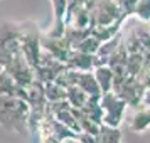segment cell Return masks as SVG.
I'll list each match as a JSON object with an SVG mask.
<instances>
[{
    "instance_id": "6da1fadb",
    "label": "cell",
    "mask_w": 150,
    "mask_h": 143,
    "mask_svg": "<svg viewBox=\"0 0 150 143\" xmlns=\"http://www.w3.org/2000/svg\"><path fill=\"white\" fill-rule=\"evenodd\" d=\"M30 106L24 98L0 93V126L17 135L29 136L27 118Z\"/></svg>"
},
{
    "instance_id": "7a4b0ae2",
    "label": "cell",
    "mask_w": 150,
    "mask_h": 143,
    "mask_svg": "<svg viewBox=\"0 0 150 143\" xmlns=\"http://www.w3.org/2000/svg\"><path fill=\"white\" fill-rule=\"evenodd\" d=\"M19 54H22L19 22H2L0 24V64L5 68Z\"/></svg>"
},
{
    "instance_id": "3957f363",
    "label": "cell",
    "mask_w": 150,
    "mask_h": 143,
    "mask_svg": "<svg viewBox=\"0 0 150 143\" xmlns=\"http://www.w3.org/2000/svg\"><path fill=\"white\" fill-rule=\"evenodd\" d=\"M19 27H21L22 52L25 56V59L29 61V64L32 68H35L37 62H39V57H41V52H42V46H41L42 34L34 20L19 22Z\"/></svg>"
},
{
    "instance_id": "277c9868",
    "label": "cell",
    "mask_w": 150,
    "mask_h": 143,
    "mask_svg": "<svg viewBox=\"0 0 150 143\" xmlns=\"http://www.w3.org/2000/svg\"><path fill=\"white\" fill-rule=\"evenodd\" d=\"M86 5L91 15V27L93 25H110L115 22H125L128 19L122 14L115 0H88Z\"/></svg>"
},
{
    "instance_id": "5b68a950",
    "label": "cell",
    "mask_w": 150,
    "mask_h": 143,
    "mask_svg": "<svg viewBox=\"0 0 150 143\" xmlns=\"http://www.w3.org/2000/svg\"><path fill=\"white\" fill-rule=\"evenodd\" d=\"M100 103H101V108H103L101 125L111 126V128H120V125L125 120L128 104L123 101L115 91L103 93L100 96Z\"/></svg>"
},
{
    "instance_id": "8992f818",
    "label": "cell",
    "mask_w": 150,
    "mask_h": 143,
    "mask_svg": "<svg viewBox=\"0 0 150 143\" xmlns=\"http://www.w3.org/2000/svg\"><path fill=\"white\" fill-rule=\"evenodd\" d=\"M113 91H115L116 94L120 96L128 106H133V108H135L138 104H142V96H143L145 88H143L142 82L138 81L137 76H127Z\"/></svg>"
},
{
    "instance_id": "52a82bcc",
    "label": "cell",
    "mask_w": 150,
    "mask_h": 143,
    "mask_svg": "<svg viewBox=\"0 0 150 143\" xmlns=\"http://www.w3.org/2000/svg\"><path fill=\"white\" fill-rule=\"evenodd\" d=\"M64 66H66L64 62L57 61L56 57H52L51 54H47L46 51H42L41 57H39V62H37V66L34 68L35 79L41 81L42 84L54 81L56 77H57V74L64 69Z\"/></svg>"
},
{
    "instance_id": "ba28073f",
    "label": "cell",
    "mask_w": 150,
    "mask_h": 143,
    "mask_svg": "<svg viewBox=\"0 0 150 143\" xmlns=\"http://www.w3.org/2000/svg\"><path fill=\"white\" fill-rule=\"evenodd\" d=\"M52 10V22L42 34L49 37H62L66 29V15H68V0H49Z\"/></svg>"
},
{
    "instance_id": "9c48e42d",
    "label": "cell",
    "mask_w": 150,
    "mask_h": 143,
    "mask_svg": "<svg viewBox=\"0 0 150 143\" xmlns=\"http://www.w3.org/2000/svg\"><path fill=\"white\" fill-rule=\"evenodd\" d=\"M41 46H42V51H46L47 54H51L52 57H56L57 61L64 62V64L68 62L69 56L73 52V47L64 39V35L62 37H49V35L42 34Z\"/></svg>"
},
{
    "instance_id": "30bf717a",
    "label": "cell",
    "mask_w": 150,
    "mask_h": 143,
    "mask_svg": "<svg viewBox=\"0 0 150 143\" xmlns=\"http://www.w3.org/2000/svg\"><path fill=\"white\" fill-rule=\"evenodd\" d=\"M128 128L137 133L142 135L147 130H150V108L145 104H138L135 106V111L132 113L128 120Z\"/></svg>"
},
{
    "instance_id": "8fae6325",
    "label": "cell",
    "mask_w": 150,
    "mask_h": 143,
    "mask_svg": "<svg viewBox=\"0 0 150 143\" xmlns=\"http://www.w3.org/2000/svg\"><path fill=\"white\" fill-rule=\"evenodd\" d=\"M66 66L76 69L79 73H83V71H93L95 69V54H88V52L73 49V52L69 56Z\"/></svg>"
},
{
    "instance_id": "7c38bea8",
    "label": "cell",
    "mask_w": 150,
    "mask_h": 143,
    "mask_svg": "<svg viewBox=\"0 0 150 143\" xmlns=\"http://www.w3.org/2000/svg\"><path fill=\"white\" fill-rule=\"evenodd\" d=\"M0 93H2V94H12V96L24 98L25 88L21 86L19 82L15 81L14 76L10 74L7 69H4V71L0 73Z\"/></svg>"
},
{
    "instance_id": "4fadbf2b",
    "label": "cell",
    "mask_w": 150,
    "mask_h": 143,
    "mask_svg": "<svg viewBox=\"0 0 150 143\" xmlns=\"http://www.w3.org/2000/svg\"><path fill=\"white\" fill-rule=\"evenodd\" d=\"M66 25H73L78 29H89L91 27V15H89L88 5H81V7L71 10L66 17Z\"/></svg>"
},
{
    "instance_id": "5bb4252c",
    "label": "cell",
    "mask_w": 150,
    "mask_h": 143,
    "mask_svg": "<svg viewBox=\"0 0 150 143\" xmlns=\"http://www.w3.org/2000/svg\"><path fill=\"white\" fill-rule=\"evenodd\" d=\"M93 74H95L96 81L101 88V93H108V91H113V79H115V73L113 69L110 68L108 64L105 66H96L93 69Z\"/></svg>"
},
{
    "instance_id": "9a60e30c",
    "label": "cell",
    "mask_w": 150,
    "mask_h": 143,
    "mask_svg": "<svg viewBox=\"0 0 150 143\" xmlns=\"http://www.w3.org/2000/svg\"><path fill=\"white\" fill-rule=\"evenodd\" d=\"M122 27H123V22H115V24H110V25H93L91 34L100 42H106L110 39L116 37L118 34H122Z\"/></svg>"
},
{
    "instance_id": "2e32d148",
    "label": "cell",
    "mask_w": 150,
    "mask_h": 143,
    "mask_svg": "<svg viewBox=\"0 0 150 143\" xmlns=\"http://www.w3.org/2000/svg\"><path fill=\"white\" fill-rule=\"evenodd\" d=\"M78 86L83 89V91H86L89 96H101V88H100V84L96 81L95 74H93V71H83L79 73L78 76Z\"/></svg>"
},
{
    "instance_id": "e0dca14e",
    "label": "cell",
    "mask_w": 150,
    "mask_h": 143,
    "mask_svg": "<svg viewBox=\"0 0 150 143\" xmlns=\"http://www.w3.org/2000/svg\"><path fill=\"white\" fill-rule=\"evenodd\" d=\"M89 94L86 93V91H83L78 84H74V86H71V88H68V94H66V101L73 106V108L76 109H81L84 104H86V101H88Z\"/></svg>"
},
{
    "instance_id": "ac0fdd59",
    "label": "cell",
    "mask_w": 150,
    "mask_h": 143,
    "mask_svg": "<svg viewBox=\"0 0 150 143\" xmlns=\"http://www.w3.org/2000/svg\"><path fill=\"white\" fill-rule=\"evenodd\" d=\"M44 93H46V98H47L49 103H59L66 99V94H68V89L61 86L59 82L51 81L44 84Z\"/></svg>"
},
{
    "instance_id": "d6986e66",
    "label": "cell",
    "mask_w": 150,
    "mask_h": 143,
    "mask_svg": "<svg viewBox=\"0 0 150 143\" xmlns=\"http://www.w3.org/2000/svg\"><path fill=\"white\" fill-rule=\"evenodd\" d=\"M89 34H91V27L89 29H78V27H73V25H66V29H64V39L71 44L73 49L78 47V44L83 39H86Z\"/></svg>"
},
{
    "instance_id": "ffe728a7",
    "label": "cell",
    "mask_w": 150,
    "mask_h": 143,
    "mask_svg": "<svg viewBox=\"0 0 150 143\" xmlns=\"http://www.w3.org/2000/svg\"><path fill=\"white\" fill-rule=\"evenodd\" d=\"M96 138H98V143H122V131L120 128H111V126L101 125Z\"/></svg>"
},
{
    "instance_id": "44dd1931",
    "label": "cell",
    "mask_w": 150,
    "mask_h": 143,
    "mask_svg": "<svg viewBox=\"0 0 150 143\" xmlns=\"http://www.w3.org/2000/svg\"><path fill=\"white\" fill-rule=\"evenodd\" d=\"M78 76H79V71H76V69H73V68L64 66V69H62L61 73L57 74V77H56L54 81L59 82L61 86H64V88L68 89V88H71V86L78 84Z\"/></svg>"
},
{
    "instance_id": "7402d4cb",
    "label": "cell",
    "mask_w": 150,
    "mask_h": 143,
    "mask_svg": "<svg viewBox=\"0 0 150 143\" xmlns=\"http://www.w3.org/2000/svg\"><path fill=\"white\" fill-rule=\"evenodd\" d=\"M143 57L142 52H128V61H127V74L138 76V73L143 69Z\"/></svg>"
},
{
    "instance_id": "603a6c76",
    "label": "cell",
    "mask_w": 150,
    "mask_h": 143,
    "mask_svg": "<svg viewBox=\"0 0 150 143\" xmlns=\"http://www.w3.org/2000/svg\"><path fill=\"white\" fill-rule=\"evenodd\" d=\"M132 15L143 24H150V0H137Z\"/></svg>"
},
{
    "instance_id": "cb8c5ba5",
    "label": "cell",
    "mask_w": 150,
    "mask_h": 143,
    "mask_svg": "<svg viewBox=\"0 0 150 143\" xmlns=\"http://www.w3.org/2000/svg\"><path fill=\"white\" fill-rule=\"evenodd\" d=\"M101 46V42L96 39L93 34H89L86 39H83L79 44H78V51H83V52H88V54H96L98 52V49Z\"/></svg>"
},
{
    "instance_id": "d4e9b609",
    "label": "cell",
    "mask_w": 150,
    "mask_h": 143,
    "mask_svg": "<svg viewBox=\"0 0 150 143\" xmlns=\"http://www.w3.org/2000/svg\"><path fill=\"white\" fill-rule=\"evenodd\" d=\"M115 4L120 7V10H122V14L125 17H130V15L133 14L137 0H115Z\"/></svg>"
},
{
    "instance_id": "484cf974",
    "label": "cell",
    "mask_w": 150,
    "mask_h": 143,
    "mask_svg": "<svg viewBox=\"0 0 150 143\" xmlns=\"http://www.w3.org/2000/svg\"><path fill=\"white\" fill-rule=\"evenodd\" d=\"M137 77L143 84V88H150V66H143V69L138 73Z\"/></svg>"
},
{
    "instance_id": "4316f807",
    "label": "cell",
    "mask_w": 150,
    "mask_h": 143,
    "mask_svg": "<svg viewBox=\"0 0 150 143\" xmlns=\"http://www.w3.org/2000/svg\"><path fill=\"white\" fill-rule=\"evenodd\" d=\"M79 140L81 143H98V138L95 135H89V133H79Z\"/></svg>"
},
{
    "instance_id": "83f0119b",
    "label": "cell",
    "mask_w": 150,
    "mask_h": 143,
    "mask_svg": "<svg viewBox=\"0 0 150 143\" xmlns=\"http://www.w3.org/2000/svg\"><path fill=\"white\" fill-rule=\"evenodd\" d=\"M142 57H143V64L150 66V44L143 46L142 47Z\"/></svg>"
},
{
    "instance_id": "f1b7e54d",
    "label": "cell",
    "mask_w": 150,
    "mask_h": 143,
    "mask_svg": "<svg viewBox=\"0 0 150 143\" xmlns=\"http://www.w3.org/2000/svg\"><path fill=\"white\" fill-rule=\"evenodd\" d=\"M142 104H145V106H149L150 108V88H145V91H143Z\"/></svg>"
},
{
    "instance_id": "f546056e",
    "label": "cell",
    "mask_w": 150,
    "mask_h": 143,
    "mask_svg": "<svg viewBox=\"0 0 150 143\" xmlns=\"http://www.w3.org/2000/svg\"><path fill=\"white\" fill-rule=\"evenodd\" d=\"M39 143H59V140H57L56 136L49 135V136H42V138H39Z\"/></svg>"
},
{
    "instance_id": "4dcf8cb0",
    "label": "cell",
    "mask_w": 150,
    "mask_h": 143,
    "mask_svg": "<svg viewBox=\"0 0 150 143\" xmlns=\"http://www.w3.org/2000/svg\"><path fill=\"white\" fill-rule=\"evenodd\" d=\"M4 69H5V68H4V66H2V64H0V73H2V71H4Z\"/></svg>"
},
{
    "instance_id": "1f68e13d",
    "label": "cell",
    "mask_w": 150,
    "mask_h": 143,
    "mask_svg": "<svg viewBox=\"0 0 150 143\" xmlns=\"http://www.w3.org/2000/svg\"><path fill=\"white\" fill-rule=\"evenodd\" d=\"M147 27H149V34H150V24H147Z\"/></svg>"
}]
</instances>
